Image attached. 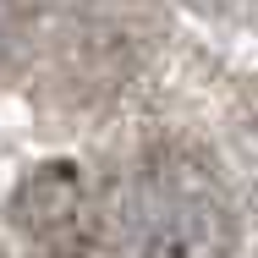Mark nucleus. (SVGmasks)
<instances>
[{"label":"nucleus","mask_w":258,"mask_h":258,"mask_svg":"<svg viewBox=\"0 0 258 258\" xmlns=\"http://www.w3.org/2000/svg\"><path fill=\"white\" fill-rule=\"evenodd\" d=\"M170 6H176V17L198 22L204 33L258 44V0H170Z\"/></svg>","instance_id":"5"},{"label":"nucleus","mask_w":258,"mask_h":258,"mask_svg":"<svg viewBox=\"0 0 258 258\" xmlns=\"http://www.w3.org/2000/svg\"><path fill=\"white\" fill-rule=\"evenodd\" d=\"M181 17L170 0H44L28 77L33 121L55 149H94L159 104Z\"/></svg>","instance_id":"2"},{"label":"nucleus","mask_w":258,"mask_h":258,"mask_svg":"<svg viewBox=\"0 0 258 258\" xmlns=\"http://www.w3.org/2000/svg\"><path fill=\"white\" fill-rule=\"evenodd\" d=\"M44 33V0H0V99L22 94Z\"/></svg>","instance_id":"4"},{"label":"nucleus","mask_w":258,"mask_h":258,"mask_svg":"<svg viewBox=\"0 0 258 258\" xmlns=\"http://www.w3.org/2000/svg\"><path fill=\"white\" fill-rule=\"evenodd\" d=\"M77 154L104 258H253L247 209L209 121L154 104Z\"/></svg>","instance_id":"1"},{"label":"nucleus","mask_w":258,"mask_h":258,"mask_svg":"<svg viewBox=\"0 0 258 258\" xmlns=\"http://www.w3.org/2000/svg\"><path fill=\"white\" fill-rule=\"evenodd\" d=\"M214 126V143L231 165V181L242 192V209H247V242H253V258H258V72L236 77L225 88L220 110L209 115Z\"/></svg>","instance_id":"3"}]
</instances>
